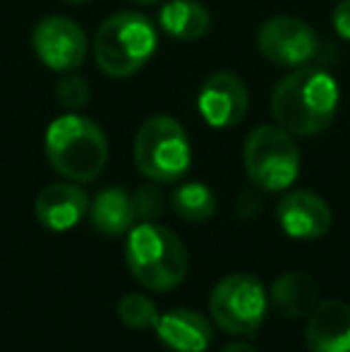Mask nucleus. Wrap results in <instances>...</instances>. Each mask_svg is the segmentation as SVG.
<instances>
[{"mask_svg":"<svg viewBox=\"0 0 350 352\" xmlns=\"http://www.w3.org/2000/svg\"><path fill=\"white\" fill-rule=\"evenodd\" d=\"M341 101L336 79L322 67H298L285 74L271 94V118L278 127L298 137H312L333 122Z\"/></svg>","mask_w":350,"mask_h":352,"instance_id":"f257e3e1","label":"nucleus"},{"mask_svg":"<svg viewBox=\"0 0 350 352\" xmlns=\"http://www.w3.org/2000/svg\"><path fill=\"white\" fill-rule=\"evenodd\" d=\"M46 156L70 182H91L108 161V142L94 120L77 113L61 116L46 130Z\"/></svg>","mask_w":350,"mask_h":352,"instance_id":"f03ea898","label":"nucleus"},{"mask_svg":"<svg viewBox=\"0 0 350 352\" xmlns=\"http://www.w3.org/2000/svg\"><path fill=\"white\" fill-rule=\"evenodd\" d=\"M159 51L156 24L142 12H116L98 27L94 58L103 74L113 79L140 72Z\"/></svg>","mask_w":350,"mask_h":352,"instance_id":"7ed1b4c3","label":"nucleus"},{"mask_svg":"<svg viewBox=\"0 0 350 352\" xmlns=\"http://www.w3.org/2000/svg\"><path fill=\"white\" fill-rule=\"evenodd\" d=\"M125 261L144 287L168 292L187 276V250L173 230L159 223L135 226L125 242Z\"/></svg>","mask_w":350,"mask_h":352,"instance_id":"20e7f679","label":"nucleus"},{"mask_svg":"<svg viewBox=\"0 0 350 352\" xmlns=\"http://www.w3.org/2000/svg\"><path fill=\"white\" fill-rule=\"evenodd\" d=\"M135 163L151 182H177L192 163L185 127L171 116L149 118L135 137Z\"/></svg>","mask_w":350,"mask_h":352,"instance_id":"39448f33","label":"nucleus"},{"mask_svg":"<svg viewBox=\"0 0 350 352\" xmlns=\"http://www.w3.org/2000/svg\"><path fill=\"white\" fill-rule=\"evenodd\" d=\"M243 161L248 177L264 192H283L298 180V144L278 125L254 127L245 140Z\"/></svg>","mask_w":350,"mask_h":352,"instance_id":"423d86ee","label":"nucleus"},{"mask_svg":"<svg viewBox=\"0 0 350 352\" xmlns=\"http://www.w3.org/2000/svg\"><path fill=\"white\" fill-rule=\"evenodd\" d=\"M211 319L233 336H252L264 324L269 292L257 276L230 274L216 283L209 297Z\"/></svg>","mask_w":350,"mask_h":352,"instance_id":"0eeeda50","label":"nucleus"},{"mask_svg":"<svg viewBox=\"0 0 350 352\" xmlns=\"http://www.w3.org/2000/svg\"><path fill=\"white\" fill-rule=\"evenodd\" d=\"M257 48L266 60L278 67H305L317 58L319 36L303 19L278 14L259 27Z\"/></svg>","mask_w":350,"mask_h":352,"instance_id":"6e6552de","label":"nucleus"},{"mask_svg":"<svg viewBox=\"0 0 350 352\" xmlns=\"http://www.w3.org/2000/svg\"><path fill=\"white\" fill-rule=\"evenodd\" d=\"M32 46L36 58L56 72H72L87 58V34L75 19L51 14L34 27Z\"/></svg>","mask_w":350,"mask_h":352,"instance_id":"1a4fd4ad","label":"nucleus"},{"mask_svg":"<svg viewBox=\"0 0 350 352\" xmlns=\"http://www.w3.org/2000/svg\"><path fill=\"white\" fill-rule=\"evenodd\" d=\"M197 108L204 122L216 130L235 127L243 122L250 108V94L245 82L233 72H214L204 79L197 94Z\"/></svg>","mask_w":350,"mask_h":352,"instance_id":"9d476101","label":"nucleus"},{"mask_svg":"<svg viewBox=\"0 0 350 352\" xmlns=\"http://www.w3.org/2000/svg\"><path fill=\"white\" fill-rule=\"evenodd\" d=\"M276 216L285 235L298 240H317L331 228V209L319 195L295 190L285 195L276 206Z\"/></svg>","mask_w":350,"mask_h":352,"instance_id":"9b49d317","label":"nucleus"},{"mask_svg":"<svg viewBox=\"0 0 350 352\" xmlns=\"http://www.w3.org/2000/svg\"><path fill=\"white\" fill-rule=\"evenodd\" d=\"M36 221L53 232L72 230L89 213V197L77 182H53L34 201Z\"/></svg>","mask_w":350,"mask_h":352,"instance_id":"f8f14e48","label":"nucleus"},{"mask_svg":"<svg viewBox=\"0 0 350 352\" xmlns=\"http://www.w3.org/2000/svg\"><path fill=\"white\" fill-rule=\"evenodd\" d=\"M312 352H350V305L343 300H319L305 326Z\"/></svg>","mask_w":350,"mask_h":352,"instance_id":"ddd939ff","label":"nucleus"},{"mask_svg":"<svg viewBox=\"0 0 350 352\" xmlns=\"http://www.w3.org/2000/svg\"><path fill=\"white\" fill-rule=\"evenodd\" d=\"M156 333L161 343L175 352H204L211 345V324L192 309H171L159 316Z\"/></svg>","mask_w":350,"mask_h":352,"instance_id":"4468645a","label":"nucleus"},{"mask_svg":"<svg viewBox=\"0 0 350 352\" xmlns=\"http://www.w3.org/2000/svg\"><path fill=\"white\" fill-rule=\"evenodd\" d=\"M89 218L94 228L103 235H122L135 228L137 213L132 204V195L122 187H106L89 204Z\"/></svg>","mask_w":350,"mask_h":352,"instance_id":"2eb2a0df","label":"nucleus"},{"mask_svg":"<svg viewBox=\"0 0 350 352\" xmlns=\"http://www.w3.org/2000/svg\"><path fill=\"white\" fill-rule=\"evenodd\" d=\"M319 302V287L312 276L303 271H290L274 280L271 285V305L288 319H303Z\"/></svg>","mask_w":350,"mask_h":352,"instance_id":"dca6fc26","label":"nucleus"},{"mask_svg":"<svg viewBox=\"0 0 350 352\" xmlns=\"http://www.w3.org/2000/svg\"><path fill=\"white\" fill-rule=\"evenodd\" d=\"M159 27L177 41H199L211 29V14L197 0H168L159 10Z\"/></svg>","mask_w":350,"mask_h":352,"instance_id":"f3484780","label":"nucleus"},{"mask_svg":"<svg viewBox=\"0 0 350 352\" xmlns=\"http://www.w3.org/2000/svg\"><path fill=\"white\" fill-rule=\"evenodd\" d=\"M171 206L182 221L204 223L216 213V195L204 182H182L171 195Z\"/></svg>","mask_w":350,"mask_h":352,"instance_id":"a211bd4d","label":"nucleus"},{"mask_svg":"<svg viewBox=\"0 0 350 352\" xmlns=\"http://www.w3.org/2000/svg\"><path fill=\"white\" fill-rule=\"evenodd\" d=\"M118 316L125 326L130 329H156V321H159V307L154 305V300H149L146 295H137L130 292L118 302Z\"/></svg>","mask_w":350,"mask_h":352,"instance_id":"6ab92c4d","label":"nucleus"},{"mask_svg":"<svg viewBox=\"0 0 350 352\" xmlns=\"http://www.w3.org/2000/svg\"><path fill=\"white\" fill-rule=\"evenodd\" d=\"M132 204H135V213L142 223H154L166 209L164 192H161L156 185L140 187V190L132 195Z\"/></svg>","mask_w":350,"mask_h":352,"instance_id":"aec40b11","label":"nucleus"},{"mask_svg":"<svg viewBox=\"0 0 350 352\" xmlns=\"http://www.w3.org/2000/svg\"><path fill=\"white\" fill-rule=\"evenodd\" d=\"M56 96L58 101L63 103L70 111H77V108H85L89 103V96H91V89H89L87 79L80 77V74H67L65 79H61L56 87Z\"/></svg>","mask_w":350,"mask_h":352,"instance_id":"412c9836","label":"nucleus"},{"mask_svg":"<svg viewBox=\"0 0 350 352\" xmlns=\"http://www.w3.org/2000/svg\"><path fill=\"white\" fill-rule=\"evenodd\" d=\"M333 29L343 41H350V0H341L333 8Z\"/></svg>","mask_w":350,"mask_h":352,"instance_id":"4be33fe9","label":"nucleus"},{"mask_svg":"<svg viewBox=\"0 0 350 352\" xmlns=\"http://www.w3.org/2000/svg\"><path fill=\"white\" fill-rule=\"evenodd\" d=\"M221 352H257L252 348V345H248V343H228Z\"/></svg>","mask_w":350,"mask_h":352,"instance_id":"5701e85b","label":"nucleus"},{"mask_svg":"<svg viewBox=\"0 0 350 352\" xmlns=\"http://www.w3.org/2000/svg\"><path fill=\"white\" fill-rule=\"evenodd\" d=\"M130 3H135V5H144V8H149V5H159V3H164V0H130Z\"/></svg>","mask_w":350,"mask_h":352,"instance_id":"b1692460","label":"nucleus"},{"mask_svg":"<svg viewBox=\"0 0 350 352\" xmlns=\"http://www.w3.org/2000/svg\"><path fill=\"white\" fill-rule=\"evenodd\" d=\"M65 3H70V5H82V3H89V0H65Z\"/></svg>","mask_w":350,"mask_h":352,"instance_id":"393cba45","label":"nucleus"}]
</instances>
